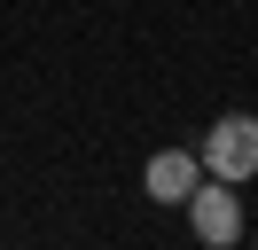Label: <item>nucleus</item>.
Returning a JSON list of instances; mask_svg holds the SVG:
<instances>
[{
	"label": "nucleus",
	"mask_w": 258,
	"mask_h": 250,
	"mask_svg": "<svg viewBox=\"0 0 258 250\" xmlns=\"http://www.w3.org/2000/svg\"><path fill=\"white\" fill-rule=\"evenodd\" d=\"M196 156H204L211 180H235V188L258 180V117H250V109H227V117L204 133V149H196Z\"/></svg>",
	"instance_id": "1"
},
{
	"label": "nucleus",
	"mask_w": 258,
	"mask_h": 250,
	"mask_svg": "<svg viewBox=\"0 0 258 250\" xmlns=\"http://www.w3.org/2000/svg\"><path fill=\"white\" fill-rule=\"evenodd\" d=\"M188 211V227H196V242H211V250H227V242H242V188L235 180H196V196L180 203Z\"/></svg>",
	"instance_id": "2"
},
{
	"label": "nucleus",
	"mask_w": 258,
	"mask_h": 250,
	"mask_svg": "<svg viewBox=\"0 0 258 250\" xmlns=\"http://www.w3.org/2000/svg\"><path fill=\"white\" fill-rule=\"evenodd\" d=\"M196 180H204V156H196V149H157V156H149V172H141L149 203H188Z\"/></svg>",
	"instance_id": "3"
}]
</instances>
